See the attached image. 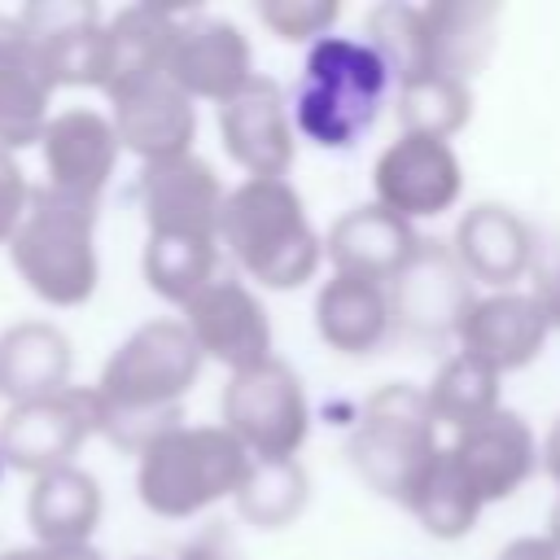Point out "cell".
Returning <instances> with one entry per match:
<instances>
[{
    "instance_id": "obj_1",
    "label": "cell",
    "mask_w": 560,
    "mask_h": 560,
    "mask_svg": "<svg viewBox=\"0 0 560 560\" xmlns=\"http://www.w3.org/2000/svg\"><path fill=\"white\" fill-rule=\"evenodd\" d=\"M201 376V354L179 319H149L105 359L92 402L96 433L140 455L153 438L179 424L184 398Z\"/></svg>"
},
{
    "instance_id": "obj_2",
    "label": "cell",
    "mask_w": 560,
    "mask_h": 560,
    "mask_svg": "<svg viewBox=\"0 0 560 560\" xmlns=\"http://www.w3.org/2000/svg\"><path fill=\"white\" fill-rule=\"evenodd\" d=\"M219 241L236 267L267 289H302L324 262V241L306 223L289 179H245L223 192Z\"/></svg>"
},
{
    "instance_id": "obj_3",
    "label": "cell",
    "mask_w": 560,
    "mask_h": 560,
    "mask_svg": "<svg viewBox=\"0 0 560 560\" xmlns=\"http://www.w3.org/2000/svg\"><path fill=\"white\" fill-rule=\"evenodd\" d=\"M9 262L18 280L48 306H83L96 293V201L31 188L26 214L9 236Z\"/></svg>"
},
{
    "instance_id": "obj_4",
    "label": "cell",
    "mask_w": 560,
    "mask_h": 560,
    "mask_svg": "<svg viewBox=\"0 0 560 560\" xmlns=\"http://www.w3.org/2000/svg\"><path fill=\"white\" fill-rule=\"evenodd\" d=\"M245 468L249 455L223 424H175L136 455V494L153 516L184 521L236 494Z\"/></svg>"
},
{
    "instance_id": "obj_5",
    "label": "cell",
    "mask_w": 560,
    "mask_h": 560,
    "mask_svg": "<svg viewBox=\"0 0 560 560\" xmlns=\"http://www.w3.org/2000/svg\"><path fill=\"white\" fill-rule=\"evenodd\" d=\"M438 451H442L438 424L429 416L424 389H416L407 381H389L376 394H368V402L359 407L354 433L346 442V455H350L354 472L368 481V490H376L381 499H394L402 508L416 499Z\"/></svg>"
},
{
    "instance_id": "obj_6",
    "label": "cell",
    "mask_w": 560,
    "mask_h": 560,
    "mask_svg": "<svg viewBox=\"0 0 560 560\" xmlns=\"http://www.w3.org/2000/svg\"><path fill=\"white\" fill-rule=\"evenodd\" d=\"M385 88H389V74L368 44L324 35L311 44L302 61V83L293 105L298 131L324 149L359 144L381 109Z\"/></svg>"
},
{
    "instance_id": "obj_7",
    "label": "cell",
    "mask_w": 560,
    "mask_h": 560,
    "mask_svg": "<svg viewBox=\"0 0 560 560\" xmlns=\"http://www.w3.org/2000/svg\"><path fill=\"white\" fill-rule=\"evenodd\" d=\"M223 429L245 446L249 459H293L311 429V407L293 368L262 359L232 372L223 385Z\"/></svg>"
},
{
    "instance_id": "obj_8",
    "label": "cell",
    "mask_w": 560,
    "mask_h": 560,
    "mask_svg": "<svg viewBox=\"0 0 560 560\" xmlns=\"http://www.w3.org/2000/svg\"><path fill=\"white\" fill-rule=\"evenodd\" d=\"M96 433V402L88 385H66L57 394L13 402L0 420V464L18 472H52L74 464L79 446Z\"/></svg>"
},
{
    "instance_id": "obj_9",
    "label": "cell",
    "mask_w": 560,
    "mask_h": 560,
    "mask_svg": "<svg viewBox=\"0 0 560 560\" xmlns=\"http://www.w3.org/2000/svg\"><path fill=\"white\" fill-rule=\"evenodd\" d=\"M376 206L398 219H433L455 206L464 192V166L446 140L429 136H398L372 166Z\"/></svg>"
},
{
    "instance_id": "obj_10",
    "label": "cell",
    "mask_w": 560,
    "mask_h": 560,
    "mask_svg": "<svg viewBox=\"0 0 560 560\" xmlns=\"http://www.w3.org/2000/svg\"><path fill=\"white\" fill-rule=\"evenodd\" d=\"M254 79V52L236 22L192 13L175 22V39L166 52V83H175L188 101H228Z\"/></svg>"
},
{
    "instance_id": "obj_11",
    "label": "cell",
    "mask_w": 560,
    "mask_h": 560,
    "mask_svg": "<svg viewBox=\"0 0 560 560\" xmlns=\"http://www.w3.org/2000/svg\"><path fill=\"white\" fill-rule=\"evenodd\" d=\"M179 324L188 328L197 354L223 363L228 372L271 359V319L241 280L214 276L197 298L184 302Z\"/></svg>"
},
{
    "instance_id": "obj_12",
    "label": "cell",
    "mask_w": 560,
    "mask_h": 560,
    "mask_svg": "<svg viewBox=\"0 0 560 560\" xmlns=\"http://www.w3.org/2000/svg\"><path fill=\"white\" fill-rule=\"evenodd\" d=\"M136 197L149 223V236H197L219 241L223 184L214 166L197 153L149 162L136 179Z\"/></svg>"
},
{
    "instance_id": "obj_13",
    "label": "cell",
    "mask_w": 560,
    "mask_h": 560,
    "mask_svg": "<svg viewBox=\"0 0 560 560\" xmlns=\"http://www.w3.org/2000/svg\"><path fill=\"white\" fill-rule=\"evenodd\" d=\"M13 18L52 88H96L105 18L92 0H31Z\"/></svg>"
},
{
    "instance_id": "obj_14",
    "label": "cell",
    "mask_w": 560,
    "mask_h": 560,
    "mask_svg": "<svg viewBox=\"0 0 560 560\" xmlns=\"http://www.w3.org/2000/svg\"><path fill=\"white\" fill-rule=\"evenodd\" d=\"M39 153H44V188L66 192V197H83V201H101L114 166H118V136L109 127V114L92 109V105H70L48 114L44 131H39Z\"/></svg>"
},
{
    "instance_id": "obj_15",
    "label": "cell",
    "mask_w": 560,
    "mask_h": 560,
    "mask_svg": "<svg viewBox=\"0 0 560 560\" xmlns=\"http://www.w3.org/2000/svg\"><path fill=\"white\" fill-rule=\"evenodd\" d=\"M385 298H389L394 324H402L407 332L442 337V332H455L464 311L472 306V284L451 245L420 241L407 267L389 280Z\"/></svg>"
},
{
    "instance_id": "obj_16",
    "label": "cell",
    "mask_w": 560,
    "mask_h": 560,
    "mask_svg": "<svg viewBox=\"0 0 560 560\" xmlns=\"http://www.w3.org/2000/svg\"><path fill=\"white\" fill-rule=\"evenodd\" d=\"M219 136L228 158L249 179H284V171L293 166V127L280 83L254 74L241 92H232L219 105Z\"/></svg>"
},
{
    "instance_id": "obj_17",
    "label": "cell",
    "mask_w": 560,
    "mask_h": 560,
    "mask_svg": "<svg viewBox=\"0 0 560 560\" xmlns=\"http://www.w3.org/2000/svg\"><path fill=\"white\" fill-rule=\"evenodd\" d=\"M459 354L477 359L481 368H490L494 376L503 372H521L525 363L538 359V350L547 346L551 319L542 311V302L534 293H490V298H472V306L459 319Z\"/></svg>"
},
{
    "instance_id": "obj_18",
    "label": "cell",
    "mask_w": 560,
    "mask_h": 560,
    "mask_svg": "<svg viewBox=\"0 0 560 560\" xmlns=\"http://www.w3.org/2000/svg\"><path fill=\"white\" fill-rule=\"evenodd\" d=\"M175 13L158 4H127L101 26V79L96 88L114 101L153 79H166V52L175 39Z\"/></svg>"
},
{
    "instance_id": "obj_19",
    "label": "cell",
    "mask_w": 560,
    "mask_h": 560,
    "mask_svg": "<svg viewBox=\"0 0 560 560\" xmlns=\"http://www.w3.org/2000/svg\"><path fill=\"white\" fill-rule=\"evenodd\" d=\"M109 127L118 136V149L136 153L144 166L192 153L197 136V105L166 79H153L136 92H122L109 101Z\"/></svg>"
},
{
    "instance_id": "obj_20",
    "label": "cell",
    "mask_w": 560,
    "mask_h": 560,
    "mask_svg": "<svg viewBox=\"0 0 560 560\" xmlns=\"http://www.w3.org/2000/svg\"><path fill=\"white\" fill-rule=\"evenodd\" d=\"M416 232L407 219L389 214L385 206L368 201V206H354L346 210L328 241H324V254L328 262L337 267V276H350V280H368V284H389L407 258L416 254Z\"/></svg>"
},
{
    "instance_id": "obj_21",
    "label": "cell",
    "mask_w": 560,
    "mask_h": 560,
    "mask_svg": "<svg viewBox=\"0 0 560 560\" xmlns=\"http://www.w3.org/2000/svg\"><path fill=\"white\" fill-rule=\"evenodd\" d=\"M459 472L468 477V486L477 490L481 503H499L508 499L521 481H529L538 451H534V433L516 411H494L481 424L464 429L459 442L451 446Z\"/></svg>"
},
{
    "instance_id": "obj_22",
    "label": "cell",
    "mask_w": 560,
    "mask_h": 560,
    "mask_svg": "<svg viewBox=\"0 0 560 560\" xmlns=\"http://www.w3.org/2000/svg\"><path fill=\"white\" fill-rule=\"evenodd\" d=\"M52 83L31 52L13 13H0V149L18 153L39 140L52 114Z\"/></svg>"
},
{
    "instance_id": "obj_23",
    "label": "cell",
    "mask_w": 560,
    "mask_h": 560,
    "mask_svg": "<svg viewBox=\"0 0 560 560\" xmlns=\"http://www.w3.org/2000/svg\"><path fill=\"white\" fill-rule=\"evenodd\" d=\"M451 249H455L459 267L468 271V280L477 276V280H490V284H512L534 262V232L508 206L481 201L459 219Z\"/></svg>"
},
{
    "instance_id": "obj_24",
    "label": "cell",
    "mask_w": 560,
    "mask_h": 560,
    "mask_svg": "<svg viewBox=\"0 0 560 560\" xmlns=\"http://www.w3.org/2000/svg\"><path fill=\"white\" fill-rule=\"evenodd\" d=\"M26 525L35 542L48 547L92 542V529L101 525V481L79 464H61L52 472L31 477Z\"/></svg>"
},
{
    "instance_id": "obj_25",
    "label": "cell",
    "mask_w": 560,
    "mask_h": 560,
    "mask_svg": "<svg viewBox=\"0 0 560 560\" xmlns=\"http://www.w3.org/2000/svg\"><path fill=\"white\" fill-rule=\"evenodd\" d=\"M70 337L48 319H18L0 332V398L31 402L70 385Z\"/></svg>"
},
{
    "instance_id": "obj_26",
    "label": "cell",
    "mask_w": 560,
    "mask_h": 560,
    "mask_svg": "<svg viewBox=\"0 0 560 560\" xmlns=\"http://www.w3.org/2000/svg\"><path fill=\"white\" fill-rule=\"evenodd\" d=\"M315 328L341 354H368V350H376L385 341V332L394 328L385 284L332 276L319 289V298H315Z\"/></svg>"
},
{
    "instance_id": "obj_27",
    "label": "cell",
    "mask_w": 560,
    "mask_h": 560,
    "mask_svg": "<svg viewBox=\"0 0 560 560\" xmlns=\"http://www.w3.org/2000/svg\"><path fill=\"white\" fill-rule=\"evenodd\" d=\"M494 18L490 4H424L429 70L464 83L494 44Z\"/></svg>"
},
{
    "instance_id": "obj_28",
    "label": "cell",
    "mask_w": 560,
    "mask_h": 560,
    "mask_svg": "<svg viewBox=\"0 0 560 560\" xmlns=\"http://www.w3.org/2000/svg\"><path fill=\"white\" fill-rule=\"evenodd\" d=\"M144 284L162 298L184 306L188 298H197L219 267V241H197V236H144Z\"/></svg>"
},
{
    "instance_id": "obj_29",
    "label": "cell",
    "mask_w": 560,
    "mask_h": 560,
    "mask_svg": "<svg viewBox=\"0 0 560 560\" xmlns=\"http://www.w3.org/2000/svg\"><path fill=\"white\" fill-rule=\"evenodd\" d=\"M236 512L254 529H284L306 508V472L298 459H249L236 486Z\"/></svg>"
},
{
    "instance_id": "obj_30",
    "label": "cell",
    "mask_w": 560,
    "mask_h": 560,
    "mask_svg": "<svg viewBox=\"0 0 560 560\" xmlns=\"http://www.w3.org/2000/svg\"><path fill=\"white\" fill-rule=\"evenodd\" d=\"M424 402H429L433 424H451L464 433L499 411V376L490 368H481L477 359L455 354L438 368L433 385L424 389Z\"/></svg>"
},
{
    "instance_id": "obj_31",
    "label": "cell",
    "mask_w": 560,
    "mask_h": 560,
    "mask_svg": "<svg viewBox=\"0 0 560 560\" xmlns=\"http://www.w3.org/2000/svg\"><path fill=\"white\" fill-rule=\"evenodd\" d=\"M481 508H486V503L477 499V490L468 486V477L459 472V464H455L451 451H438L429 477L420 481L416 499L407 503V512H411L433 538H464V534L477 525Z\"/></svg>"
},
{
    "instance_id": "obj_32",
    "label": "cell",
    "mask_w": 560,
    "mask_h": 560,
    "mask_svg": "<svg viewBox=\"0 0 560 560\" xmlns=\"http://www.w3.org/2000/svg\"><path fill=\"white\" fill-rule=\"evenodd\" d=\"M368 48L385 66V74L398 83L433 74L429 70V26H424V9H416V4L372 9L368 13Z\"/></svg>"
},
{
    "instance_id": "obj_33",
    "label": "cell",
    "mask_w": 560,
    "mask_h": 560,
    "mask_svg": "<svg viewBox=\"0 0 560 560\" xmlns=\"http://www.w3.org/2000/svg\"><path fill=\"white\" fill-rule=\"evenodd\" d=\"M472 114L468 83L446 79V74H420L411 83H398V122L402 136H429L446 140L455 136Z\"/></svg>"
},
{
    "instance_id": "obj_34",
    "label": "cell",
    "mask_w": 560,
    "mask_h": 560,
    "mask_svg": "<svg viewBox=\"0 0 560 560\" xmlns=\"http://www.w3.org/2000/svg\"><path fill=\"white\" fill-rule=\"evenodd\" d=\"M337 4L332 0H267L258 4V18L267 22L271 35L302 44V39H324L328 26L337 22Z\"/></svg>"
},
{
    "instance_id": "obj_35",
    "label": "cell",
    "mask_w": 560,
    "mask_h": 560,
    "mask_svg": "<svg viewBox=\"0 0 560 560\" xmlns=\"http://www.w3.org/2000/svg\"><path fill=\"white\" fill-rule=\"evenodd\" d=\"M26 201H31V184L26 171L18 166V153L0 149V245H9V236L18 232Z\"/></svg>"
},
{
    "instance_id": "obj_36",
    "label": "cell",
    "mask_w": 560,
    "mask_h": 560,
    "mask_svg": "<svg viewBox=\"0 0 560 560\" xmlns=\"http://www.w3.org/2000/svg\"><path fill=\"white\" fill-rule=\"evenodd\" d=\"M0 560H105L92 542L79 547H48V542H26V547H0Z\"/></svg>"
},
{
    "instance_id": "obj_37",
    "label": "cell",
    "mask_w": 560,
    "mask_h": 560,
    "mask_svg": "<svg viewBox=\"0 0 560 560\" xmlns=\"http://www.w3.org/2000/svg\"><path fill=\"white\" fill-rule=\"evenodd\" d=\"M179 560H241V551H236L232 534H228L223 525H214V529H206L201 538H192V542L179 551Z\"/></svg>"
},
{
    "instance_id": "obj_38",
    "label": "cell",
    "mask_w": 560,
    "mask_h": 560,
    "mask_svg": "<svg viewBox=\"0 0 560 560\" xmlns=\"http://www.w3.org/2000/svg\"><path fill=\"white\" fill-rule=\"evenodd\" d=\"M499 560H560V551L547 538H516V542L503 547Z\"/></svg>"
},
{
    "instance_id": "obj_39",
    "label": "cell",
    "mask_w": 560,
    "mask_h": 560,
    "mask_svg": "<svg viewBox=\"0 0 560 560\" xmlns=\"http://www.w3.org/2000/svg\"><path fill=\"white\" fill-rule=\"evenodd\" d=\"M538 302H542V311H547V319H551V328L560 324V258L551 262V267H542V289L534 293Z\"/></svg>"
},
{
    "instance_id": "obj_40",
    "label": "cell",
    "mask_w": 560,
    "mask_h": 560,
    "mask_svg": "<svg viewBox=\"0 0 560 560\" xmlns=\"http://www.w3.org/2000/svg\"><path fill=\"white\" fill-rule=\"evenodd\" d=\"M542 464H547V472L560 481V416H556V424H551V433H547V442H542Z\"/></svg>"
},
{
    "instance_id": "obj_41",
    "label": "cell",
    "mask_w": 560,
    "mask_h": 560,
    "mask_svg": "<svg viewBox=\"0 0 560 560\" xmlns=\"http://www.w3.org/2000/svg\"><path fill=\"white\" fill-rule=\"evenodd\" d=\"M556 551H560V499H556V508H551V516H547V534H542Z\"/></svg>"
},
{
    "instance_id": "obj_42",
    "label": "cell",
    "mask_w": 560,
    "mask_h": 560,
    "mask_svg": "<svg viewBox=\"0 0 560 560\" xmlns=\"http://www.w3.org/2000/svg\"><path fill=\"white\" fill-rule=\"evenodd\" d=\"M0 472H4V464H0Z\"/></svg>"
}]
</instances>
